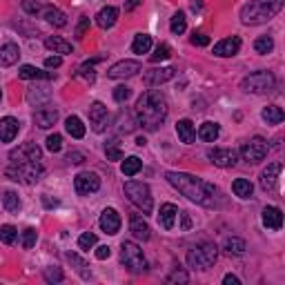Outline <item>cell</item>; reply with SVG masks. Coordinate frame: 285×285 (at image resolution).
<instances>
[{"label": "cell", "instance_id": "cell-61", "mask_svg": "<svg viewBox=\"0 0 285 285\" xmlns=\"http://www.w3.org/2000/svg\"><path fill=\"white\" fill-rule=\"evenodd\" d=\"M43 203L47 205V207H54V205H58L56 201H52V198H49V196H43Z\"/></svg>", "mask_w": 285, "mask_h": 285}, {"label": "cell", "instance_id": "cell-48", "mask_svg": "<svg viewBox=\"0 0 285 285\" xmlns=\"http://www.w3.org/2000/svg\"><path fill=\"white\" fill-rule=\"evenodd\" d=\"M47 149L52 154L61 152V149H63V136H61V134H52V136L47 138Z\"/></svg>", "mask_w": 285, "mask_h": 285}, {"label": "cell", "instance_id": "cell-8", "mask_svg": "<svg viewBox=\"0 0 285 285\" xmlns=\"http://www.w3.org/2000/svg\"><path fill=\"white\" fill-rule=\"evenodd\" d=\"M121 261H123L125 267L134 274L147 269V261H145V256H143V249L132 241H125L121 245Z\"/></svg>", "mask_w": 285, "mask_h": 285}, {"label": "cell", "instance_id": "cell-57", "mask_svg": "<svg viewBox=\"0 0 285 285\" xmlns=\"http://www.w3.org/2000/svg\"><path fill=\"white\" fill-rule=\"evenodd\" d=\"M172 281H181V283H187V274H185V272H178V269H176V272H174L172 276H169V283H172Z\"/></svg>", "mask_w": 285, "mask_h": 285}, {"label": "cell", "instance_id": "cell-2", "mask_svg": "<svg viewBox=\"0 0 285 285\" xmlns=\"http://www.w3.org/2000/svg\"><path fill=\"white\" fill-rule=\"evenodd\" d=\"M134 114H136V123L141 125L143 129L156 132L165 123V118H167V101H165V96L161 92L149 89V92H145L136 101Z\"/></svg>", "mask_w": 285, "mask_h": 285}, {"label": "cell", "instance_id": "cell-63", "mask_svg": "<svg viewBox=\"0 0 285 285\" xmlns=\"http://www.w3.org/2000/svg\"><path fill=\"white\" fill-rule=\"evenodd\" d=\"M0 98H3V92H0Z\"/></svg>", "mask_w": 285, "mask_h": 285}, {"label": "cell", "instance_id": "cell-26", "mask_svg": "<svg viewBox=\"0 0 285 285\" xmlns=\"http://www.w3.org/2000/svg\"><path fill=\"white\" fill-rule=\"evenodd\" d=\"M176 134L178 138H181L183 143H194V138H196V129H194V123L189 121V118H183V121L176 123Z\"/></svg>", "mask_w": 285, "mask_h": 285}, {"label": "cell", "instance_id": "cell-41", "mask_svg": "<svg viewBox=\"0 0 285 285\" xmlns=\"http://www.w3.org/2000/svg\"><path fill=\"white\" fill-rule=\"evenodd\" d=\"M16 236H18V232H16L14 225H3V227H0V241H3L5 245H12L14 241H16Z\"/></svg>", "mask_w": 285, "mask_h": 285}, {"label": "cell", "instance_id": "cell-19", "mask_svg": "<svg viewBox=\"0 0 285 285\" xmlns=\"http://www.w3.org/2000/svg\"><path fill=\"white\" fill-rule=\"evenodd\" d=\"M281 169H283V163H272V165H267V169H263V174H261V187L265 189V192H269V189L276 187Z\"/></svg>", "mask_w": 285, "mask_h": 285}, {"label": "cell", "instance_id": "cell-16", "mask_svg": "<svg viewBox=\"0 0 285 285\" xmlns=\"http://www.w3.org/2000/svg\"><path fill=\"white\" fill-rule=\"evenodd\" d=\"M98 223H101V229L105 234H118V229H121V216H118V212L112 207L103 209L101 221Z\"/></svg>", "mask_w": 285, "mask_h": 285}, {"label": "cell", "instance_id": "cell-39", "mask_svg": "<svg viewBox=\"0 0 285 285\" xmlns=\"http://www.w3.org/2000/svg\"><path fill=\"white\" fill-rule=\"evenodd\" d=\"M169 27H172V34L181 36L185 29H187V21H185V14H183V12H176V14H174V16H172V25H169Z\"/></svg>", "mask_w": 285, "mask_h": 285}, {"label": "cell", "instance_id": "cell-24", "mask_svg": "<svg viewBox=\"0 0 285 285\" xmlns=\"http://www.w3.org/2000/svg\"><path fill=\"white\" fill-rule=\"evenodd\" d=\"M118 21V9L116 7H103L96 16V23L101 29H112Z\"/></svg>", "mask_w": 285, "mask_h": 285}, {"label": "cell", "instance_id": "cell-47", "mask_svg": "<svg viewBox=\"0 0 285 285\" xmlns=\"http://www.w3.org/2000/svg\"><path fill=\"white\" fill-rule=\"evenodd\" d=\"M105 154H107V161H123V152L116 143H109L105 147Z\"/></svg>", "mask_w": 285, "mask_h": 285}, {"label": "cell", "instance_id": "cell-32", "mask_svg": "<svg viewBox=\"0 0 285 285\" xmlns=\"http://www.w3.org/2000/svg\"><path fill=\"white\" fill-rule=\"evenodd\" d=\"M45 21L54 27H65L67 25V16L61 12V9H54V7H47L45 9Z\"/></svg>", "mask_w": 285, "mask_h": 285}, {"label": "cell", "instance_id": "cell-38", "mask_svg": "<svg viewBox=\"0 0 285 285\" xmlns=\"http://www.w3.org/2000/svg\"><path fill=\"white\" fill-rule=\"evenodd\" d=\"M225 249H227V254H245L247 245H245L243 238L232 236V238H227V241H225Z\"/></svg>", "mask_w": 285, "mask_h": 285}, {"label": "cell", "instance_id": "cell-17", "mask_svg": "<svg viewBox=\"0 0 285 285\" xmlns=\"http://www.w3.org/2000/svg\"><path fill=\"white\" fill-rule=\"evenodd\" d=\"M238 49H241V38H238V36L225 38V41L214 45V54H216L218 58H229V56H234V54H238Z\"/></svg>", "mask_w": 285, "mask_h": 285}, {"label": "cell", "instance_id": "cell-14", "mask_svg": "<svg viewBox=\"0 0 285 285\" xmlns=\"http://www.w3.org/2000/svg\"><path fill=\"white\" fill-rule=\"evenodd\" d=\"M174 76H176V69L174 67H161V69H149V72H145L143 81L147 87H156V85L172 81Z\"/></svg>", "mask_w": 285, "mask_h": 285}, {"label": "cell", "instance_id": "cell-27", "mask_svg": "<svg viewBox=\"0 0 285 285\" xmlns=\"http://www.w3.org/2000/svg\"><path fill=\"white\" fill-rule=\"evenodd\" d=\"M129 229H132V234L138 238V241H147L149 238V225L143 216H132V221H129Z\"/></svg>", "mask_w": 285, "mask_h": 285}, {"label": "cell", "instance_id": "cell-59", "mask_svg": "<svg viewBox=\"0 0 285 285\" xmlns=\"http://www.w3.org/2000/svg\"><path fill=\"white\" fill-rule=\"evenodd\" d=\"M138 5H141V0H127V3H125V9H127V12H132V9H136Z\"/></svg>", "mask_w": 285, "mask_h": 285}, {"label": "cell", "instance_id": "cell-53", "mask_svg": "<svg viewBox=\"0 0 285 285\" xmlns=\"http://www.w3.org/2000/svg\"><path fill=\"white\" fill-rule=\"evenodd\" d=\"M67 161L69 163H74V165H81L85 161V154L83 152H78V149H72V152L67 154Z\"/></svg>", "mask_w": 285, "mask_h": 285}, {"label": "cell", "instance_id": "cell-62", "mask_svg": "<svg viewBox=\"0 0 285 285\" xmlns=\"http://www.w3.org/2000/svg\"><path fill=\"white\" fill-rule=\"evenodd\" d=\"M145 143H147V141H145V138H143V136H138V138H136V145H138V147H143V145H145Z\"/></svg>", "mask_w": 285, "mask_h": 285}, {"label": "cell", "instance_id": "cell-13", "mask_svg": "<svg viewBox=\"0 0 285 285\" xmlns=\"http://www.w3.org/2000/svg\"><path fill=\"white\" fill-rule=\"evenodd\" d=\"M138 72H141V63H138V61H121V63H116V65L109 67L107 76L114 78V81H121V78L136 76Z\"/></svg>", "mask_w": 285, "mask_h": 285}, {"label": "cell", "instance_id": "cell-51", "mask_svg": "<svg viewBox=\"0 0 285 285\" xmlns=\"http://www.w3.org/2000/svg\"><path fill=\"white\" fill-rule=\"evenodd\" d=\"M23 9L27 14H32V16H36L43 7H41V3H36V0H23Z\"/></svg>", "mask_w": 285, "mask_h": 285}, {"label": "cell", "instance_id": "cell-3", "mask_svg": "<svg viewBox=\"0 0 285 285\" xmlns=\"http://www.w3.org/2000/svg\"><path fill=\"white\" fill-rule=\"evenodd\" d=\"M283 9V0H252L241 9V21L245 25H263L272 21Z\"/></svg>", "mask_w": 285, "mask_h": 285}, {"label": "cell", "instance_id": "cell-52", "mask_svg": "<svg viewBox=\"0 0 285 285\" xmlns=\"http://www.w3.org/2000/svg\"><path fill=\"white\" fill-rule=\"evenodd\" d=\"M87 29H89V18H87V16H83V18H81V23H78V27H76V38H85Z\"/></svg>", "mask_w": 285, "mask_h": 285}, {"label": "cell", "instance_id": "cell-54", "mask_svg": "<svg viewBox=\"0 0 285 285\" xmlns=\"http://www.w3.org/2000/svg\"><path fill=\"white\" fill-rule=\"evenodd\" d=\"M109 254H112V247H109V245H101V247H96V258L98 261L109 258Z\"/></svg>", "mask_w": 285, "mask_h": 285}, {"label": "cell", "instance_id": "cell-25", "mask_svg": "<svg viewBox=\"0 0 285 285\" xmlns=\"http://www.w3.org/2000/svg\"><path fill=\"white\" fill-rule=\"evenodd\" d=\"M263 225L269 229H281L283 225V212L278 207H265L263 209Z\"/></svg>", "mask_w": 285, "mask_h": 285}, {"label": "cell", "instance_id": "cell-7", "mask_svg": "<svg viewBox=\"0 0 285 285\" xmlns=\"http://www.w3.org/2000/svg\"><path fill=\"white\" fill-rule=\"evenodd\" d=\"M274 85H276V81H274V76L269 72H254L243 78L241 89L247 94H269L274 89Z\"/></svg>", "mask_w": 285, "mask_h": 285}, {"label": "cell", "instance_id": "cell-20", "mask_svg": "<svg viewBox=\"0 0 285 285\" xmlns=\"http://www.w3.org/2000/svg\"><path fill=\"white\" fill-rule=\"evenodd\" d=\"M56 121H58V112L54 107H43V109H38V112L34 114V123H36L41 129L54 127Z\"/></svg>", "mask_w": 285, "mask_h": 285}, {"label": "cell", "instance_id": "cell-23", "mask_svg": "<svg viewBox=\"0 0 285 285\" xmlns=\"http://www.w3.org/2000/svg\"><path fill=\"white\" fill-rule=\"evenodd\" d=\"M18 76H21L23 81H47V78H56V74L54 72H41V69L32 67V65H23L21 72H18Z\"/></svg>", "mask_w": 285, "mask_h": 285}, {"label": "cell", "instance_id": "cell-11", "mask_svg": "<svg viewBox=\"0 0 285 285\" xmlns=\"http://www.w3.org/2000/svg\"><path fill=\"white\" fill-rule=\"evenodd\" d=\"M74 187H76V192L81 196H87V194H94L101 189V178L94 172H81L74 178Z\"/></svg>", "mask_w": 285, "mask_h": 285}, {"label": "cell", "instance_id": "cell-21", "mask_svg": "<svg viewBox=\"0 0 285 285\" xmlns=\"http://www.w3.org/2000/svg\"><path fill=\"white\" fill-rule=\"evenodd\" d=\"M18 58H21V49H18L16 43H5L3 47H0V65H3V67L16 65Z\"/></svg>", "mask_w": 285, "mask_h": 285}, {"label": "cell", "instance_id": "cell-1", "mask_svg": "<svg viewBox=\"0 0 285 285\" xmlns=\"http://www.w3.org/2000/svg\"><path fill=\"white\" fill-rule=\"evenodd\" d=\"M167 183L174 189H178L183 196H187L192 203L205 205V207H218L221 205L218 187H214L212 183L203 181L198 176H192V174L185 172H167Z\"/></svg>", "mask_w": 285, "mask_h": 285}, {"label": "cell", "instance_id": "cell-56", "mask_svg": "<svg viewBox=\"0 0 285 285\" xmlns=\"http://www.w3.org/2000/svg\"><path fill=\"white\" fill-rule=\"evenodd\" d=\"M192 45H196V47H205V45H209V38L205 36V34H194Z\"/></svg>", "mask_w": 285, "mask_h": 285}, {"label": "cell", "instance_id": "cell-49", "mask_svg": "<svg viewBox=\"0 0 285 285\" xmlns=\"http://www.w3.org/2000/svg\"><path fill=\"white\" fill-rule=\"evenodd\" d=\"M129 96H132V89H129L127 85H118V87L114 89V101L116 103H125Z\"/></svg>", "mask_w": 285, "mask_h": 285}, {"label": "cell", "instance_id": "cell-6", "mask_svg": "<svg viewBox=\"0 0 285 285\" xmlns=\"http://www.w3.org/2000/svg\"><path fill=\"white\" fill-rule=\"evenodd\" d=\"M125 194H127V198L136 205L141 212L145 214H152V192H149V187L141 181H127L125 183Z\"/></svg>", "mask_w": 285, "mask_h": 285}, {"label": "cell", "instance_id": "cell-10", "mask_svg": "<svg viewBox=\"0 0 285 285\" xmlns=\"http://www.w3.org/2000/svg\"><path fill=\"white\" fill-rule=\"evenodd\" d=\"M41 158H43V152H41V147H38L36 143H25V145H21L18 149H14V152L9 154V161H12V165L34 163V161H41Z\"/></svg>", "mask_w": 285, "mask_h": 285}, {"label": "cell", "instance_id": "cell-9", "mask_svg": "<svg viewBox=\"0 0 285 285\" xmlns=\"http://www.w3.org/2000/svg\"><path fill=\"white\" fill-rule=\"evenodd\" d=\"M241 156H243L247 163H258V161H263V158L267 156V141H265V138H261V136H254L252 141L243 143Z\"/></svg>", "mask_w": 285, "mask_h": 285}, {"label": "cell", "instance_id": "cell-34", "mask_svg": "<svg viewBox=\"0 0 285 285\" xmlns=\"http://www.w3.org/2000/svg\"><path fill=\"white\" fill-rule=\"evenodd\" d=\"M232 189H234V194H236L238 198H249L252 196V192H254L252 183H249L247 178H236V181L232 183Z\"/></svg>", "mask_w": 285, "mask_h": 285}, {"label": "cell", "instance_id": "cell-60", "mask_svg": "<svg viewBox=\"0 0 285 285\" xmlns=\"http://www.w3.org/2000/svg\"><path fill=\"white\" fill-rule=\"evenodd\" d=\"M181 216H183V229H189V225H192L189 216H187V214H181Z\"/></svg>", "mask_w": 285, "mask_h": 285}, {"label": "cell", "instance_id": "cell-18", "mask_svg": "<svg viewBox=\"0 0 285 285\" xmlns=\"http://www.w3.org/2000/svg\"><path fill=\"white\" fill-rule=\"evenodd\" d=\"M18 129H21V123H18L14 116L0 118V141H3V143H12L14 138L18 136Z\"/></svg>", "mask_w": 285, "mask_h": 285}, {"label": "cell", "instance_id": "cell-37", "mask_svg": "<svg viewBox=\"0 0 285 285\" xmlns=\"http://www.w3.org/2000/svg\"><path fill=\"white\" fill-rule=\"evenodd\" d=\"M3 205L7 212H18L21 209V198H18L16 192H5L3 194Z\"/></svg>", "mask_w": 285, "mask_h": 285}, {"label": "cell", "instance_id": "cell-45", "mask_svg": "<svg viewBox=\"0 0 285 285\" xmlns=\"http://www.w3.org/2000/svg\"><path fill=\"white\" fill-rule=\"evenodd\" d=\"M36 238H38L36 229H34V227H27V229L23 232V247H25V249H32L34 245H36Z\"/></svg>", "mask_w": 285, "mask_h": 285}, {"label": "cell", "instance_id": "cell-43", "mask_svg": "<svg viewBox=\"0 0 285 285\" xmlns=\"http://www.w3.org/2000/svg\"><path fill=\"white\" fill-rule=\"evenodd\" d=\"M101 58H94V61H89V63H85L81 69H78V76L85 78V81H89L92 83L94 78H96V72H94V63H98Z\"/></svg>", "mask_w": 285, "mask_h": 285}, {"label": "cell", "instance_id": "cell-28", "mask_svg": "<svg viewBox=\"0 0 285 285\" xmlns=\"http://www.w3.org/2000/svg\"><path fill=\"white\" fill-rule=\"evenodd\" d=\"M45 47L52 49L54 54H72V43L63 41L61 36H47L45 38Z\"/></svg>", "mask_w": 285, "mask_h": 285}, {"label": "cell", "instance_id": "cell-36", "mask_svg": "<svg viewBox=\"0 0 285 285\" xmlns=\"http://www.w3.org/2000/svg\"><path fill=\"white\" fill-rule=\"evenodd\" d=\"M67 258H69V263H72L74 267H76V272L81 274L83 278H89V276H92V272H89V265L85 263L83 258L78 256V254H72V252H69V254H67Z\"/></svg>", "mask_w": 285, "mask_h": 285}, {"label": "cell", "instance_id": "cell-40", "mask_svg": "<svg viewBox=\"0 0 285 285\" xmlns=\"http://www.w3.org/2000/svg\"><path fill=\"white\" fill-rule=\"evenodd\" d=\"M169 56H172V49H169V45L167 43H161L156 47V52L152 54V58H149V61H152V63H161V61H167Z\"/></svg>", "mask_w": 285, "mask_h": 285}, {"label": "cell", "instance_id": "cell-12", "mask_svg": "<svg viewBox=\"0 0 285 285\" xmlns=\"http://www.w3.org/2000/svg\"><path fill=\"white\" fill-rule=\"evenodd\" d=\"M89 123H92V129L96 134H103L109 125V112L103 103H92L89 107Z\"/></svg>", "mask_w": 285, "mask_h": 285}, {"label": "cell", "instance_id": "cell-58", "mask_svg": "<svg viewBox=\"0 0 285 285\" xmlns=\"http://www.w3.org/2000/svg\"><path fill=\"white\" fill-rule=\"evenodd\" d=\"M223 283H225V285H241V281H238V278L234 276V274H225Z\"/></svg>", "mask_w": 285, "mask_h": 285}, {"label": "cell", "instance_id": "cell-31", "mask_svg": "<svg viewBox=\"0 0 285 285\" xmlns=\"http://www.w3.org/2000/svg\"><path fill=\"white\" fill-rule=\"evenodd\" d=\"M65 129H67V134L69 136H74V138H83L85 136V125L78 116H69L67 121H65Z\"/></svg>", "mask_w": 285, "mask_h": 285}, {"label": "cell", "instance_id": "cell-46", "mask_svg": "<svg viewBox=\"0 0 285 285\" xmlns=\"http://www.w3.org/2000/svg\"><path fill=\"white\" fill-rule=\"evenodd\" d=\"M94 245H96V234H92V232L81 234V238H78V247L81 249H92Z\"/></svg>", "mask_w": 285, "mask_h": 285}, {"label": "cell", "instance_id": "cell-22", "mask_svg": "<svg viewBox=\"0 0 285 285\" xmlns=\"http://www.w3.org/2000/svg\"><path fill=\"white\" fill-rule=\"evenodd\" d=\"M176 216H178V207L172 203H165L161 205V212H158V223H161L163 229H172L174 223H176Z\"/></svg>", "mask_w": 285, "mask_h": 285}, {"label": "cell", "instance_id": "cell-50", "mask_svg": "<svg viewBox=\"0 0 285 285\" xmlns=\"http://www.w3.org/2000/svg\"><path fill=\"white\" fill-rule=\"evenodd\" d=\"M27 101H29V103H45V101H49V89H45L43 94H38V92H34V89H29Z\"/></svg>", "mask_w": 285, "mask_h": 285}, {"label": "cell", "instance_id": "cell-35", "mask_svg": "<svg viewBox=\"0 0 285 285\" xmlns=\"http://www.w3.org/2000/svg\"><path fill=\"white\" fill-rule=\"evenodd\" d=\"M143 167V161L138 156H129L123 161V174L125 176H134V174H138Z\"/></svg>", "mask_w": 285, "mask_h": 285}, {"label": "cell", "instance_id": "cell-30", "mask_svg": "<svg viewBox=\"0 0 285 285\" xmlns=\"http://www.w3.org/2000/svg\"><path fill=\"white\" fill-rule=\"evenodd\" d=\"M261 116H263V121L267 125H278V123H283L285 114H283V109L278 107V105H269V107L263 109Z\"/></svg>", "mask_w": 285, "mask_h": 285}, {"label": "cell", "instance_id": "cell-42", "mask_svg": "<svg viewBox=\"0 0 285 285\" xmlns=\"http://www.w3.org/2000/svg\"><path fill=\"white\" fill-rule=\"evenodd\" d=\"M254 49H256L258 54H269L274 49V41L269 36H261L254 41Z\"/></svg>", "mask_w": 285, "mask_h": 285}, {"label": "cell", "instance_id": "cell-4", "mask_svg": "<svg viewBox=\"0 0 285 285\" xmlns=\"http://www.w3.org/2000/svg\"><path fill=\"white\" fill-rule=\"evenodd\" d=\"M218 247L214 243H198L187 252V265L194 269H207L216 263Z\"/></svg>", "mask_w": 285, "mask_h": 285}, {"label": "cell", "instance_id": "cell-29", "mask_svg": "<svg viewBox=\"0 0 285 285\" xmlns=\"http://www.w3.org/2000/svg\"><path fill=\"white\" fill-rule=\"evenodd\" d=\"M218 125L216 123H212V121H207V123H203L201 127H198V138L201 141H205V143H214L218 138Z\"/></svg>", "mask_w": 285, "mask_h": 285}, {"label": "cell", "instance_id": "cell-55", "mask_svg": "<svg viewBox=\"0 0 285 285\" xmlns=\"http://www.w3.org/2000/svg\"><path fill=\"white\" fill-rule=\"evenodd\" d=\"M63 65V58L61 56H49V58H45V67H49V69H56V67H61Z\"/></svg>", "mask_w": 285, "mask_h": 285}, {"label": "cell", "instance_id": "cell-33", "mask_svg": "<svg viewBox=\"0 0 285 285\" xmlns=\"http://www.w3.org/2000/svg\"><path fill=\"white\" fill-rule=\"evenodd\" d=\"M152 49V36L147 34H138L134 36V43H132V52L134 54H147Z\"/></svg>", "mask_w": 285, "mask_h": 285}, {"label": "cell", "instance_id": "cell-15", "mask_svg": "<svg viewBox=\"0 0 285 285\" xmlns=\"http://www.w3.org/2000/svg\"><path fill=\"white\" fill-rule=\"evenodd\" d=\"M207 156H209V161H212L214 165H218V167H234V165H236L238 154L234 152V149L216 147V149H212Z\"/></svg>", "mask_w": 285, "mask_h": 285}, {"label": "cell", "instance_id": "cell-44", "mask_svg": "<svg viewBox=\"0 0 285 285\" xmlns=\"http://www.w3.org/2000/svg\"><path fill=\"white\" fill-rule=\"evenodd\" d=\"M43 276H45V281H47V283H61L65 278V274H63L61 267H47L43 272Z\"/></svg>", "mask_w": 285, "mask_h": 285}, {"label": "cell", "instance_id": "cell-5", "mask_svg": "<svg viewBox=\"0 0 285 285\" xmlns=\"http://www.w3.org/2000/svg\"><path fill=\"white\" fill-rule=\"evenodd\" d=\"M45 167L41 165V161H34V163H18V165H9L7 167V176L12 181L25 183V185H34L38 178L43 176Z\"/></svg>", "mask_w": 285, "mask_h": 285}]
</instances>
